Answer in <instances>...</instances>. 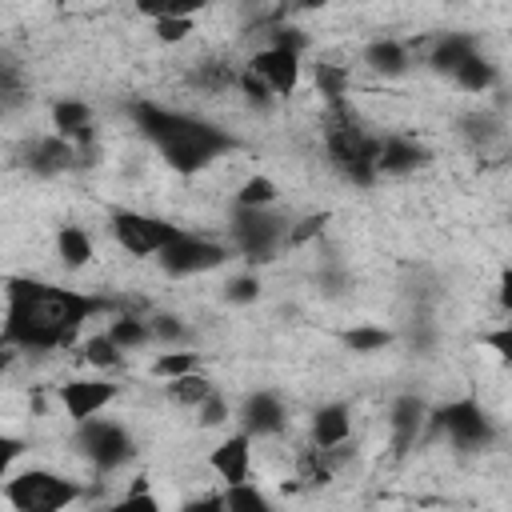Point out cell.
<instances>
[{"label":"cell","instance_id":"1","mask_svg":"<svg viewBox=\"0 0 512 512\" xmlns=\"http://www.w3.org/2000/svg\"><path fill=\"white\" fill-rule=\"evenodd\" d=\"M108 304L100 296L56 288L44 280H8V308H4V344L20 352H56L68 348L80 328L100 316Z\"/></svg>","mask_w":512,"mask_h":512},{"label":"cell","instance_id":"2","mask_svg":"<svg viewBox=\"0 0 512 512\" xmlns=\"http://www.w3.org/2000/svg\"><path fill=\"white\" fill-rule=\"evenodd\" d=\"M136 128L156 144L160 160L180 172V176H192L200 168H208L212 160H220L232 140L228 132L188 116V112H176V108H160V104H136Z\"/></svg>","mask_w":512,"mask_h":512},{"label":"cell","instance_id":"3","mask_svg":"<svg viewBox=\"0 0 512 512\" xmlns=\"http://www.w3.org/2000/svg\"><path fill=\"white\" fill-rule=\"evenodd\" d=\"M84 496L80 480L60 476L52 468H24L8 472L4 480V500L12 512H64Z\"/></svg>","mask_w":512,"mask_h":512},{"label":"cell","instance_id":"4","mask_svg":"<svg viewBox=\"0 0 512 512\" xmlns=\"http://www.w3.org/2000/svg\"><path fill=\"white\" fill-rule=\"evenodd\" d=\"M176 236H184L180 224H168L160 216L136 212V208H120L112 212V240L120 244V252H128L132 260H148L160 256Z\"/></svg>","mask_w":512,"mask_h":512},{"label":"cell","instance_id":"5","mask_svg":"<svg viewBox=\"0 0 512 512\" xmlns=\"http://www.w3.org/2000/svg\"><path fill=\"white\" fill-rule=\"evenodd\" d=\"M288 220H280L272 208H236L232 216V244L244 252V260H272L276 248H284L288 240Z\"/></svg>","mask_w":512,"mask_h":512},{"label":"cell","instance_id":"6","mask_svg":"<svg viewBox=\"0 0 512 512\" xmlns=\"http://www.w3.org/2000/svg\"><path fill=\"white\" fill-rule=\"evenodd\" d=\"M156 260L168 276H204V272H216L220 264H228L232 248L224 240H208V236L184 228V236H176Z\"/></svg>","mask_w":512,"mask_h":512},{"label":"cell","instance_id":"7","mask_svg":"<svg viewBox=\"0 0 512 512\" xmlns=\"http://www.w3.org/2000/svg\"><path fill=\"white\" fill-rule=\"evenodd\" d=\"M432 428L436 432H444L456 448H464V452H476V448H488L492 444V424H488V416H484V408L472 400V396H464V400H452V404H444V408H436L432 412Z\"/></svg>","mask_w":512,"mask_h":512},{"label":"cell","instance_id":"8","mask_svg":"<svg viewBox=\"0 0 512 512\" xmlns=\"http://www.w3.org/2000/svg\"><path fill=\"white\" fill-rule=\"evenodd\" d=\"M120 396V384L108 380V376H76V380H64L56 388V400L64 408V416L80 428L88 420H96L112 400Z\"/></svg>","mask_w":512,"mask_h":512},{"label":"cell","instance_id":"9","mask_svg":"<svg viewBox=\"0 0 512 512\" xmlns=\"http://www.w3.org/2000/svg\"><path fill=\"white\" fill-rule=\"evenodd\" d=\"M76 444H80V452H84L100 472H116V468H124V464L132 460V436H128L120 424L100 420V416L76 428Z\"/></svg>","mask_w":512,"mask_h":512},{"label":"cell","instance_id":"10","mask_svg":"<svg viewBox=\"0 0 512 512\" xmlns=\"http://www.w3.org/2000/svg\"><path fill=\"white\" fill-rule=\"evenodd\" d=\"M208 468L216 472V480H220L224 488L252 484V436H248V432L224 436V440L208 452Z\"/></svg>","mask_w":512,"mask_h":512},{"label":"cell","instance_id":"11","mask_svg":"<svg viewBox=\"0 0 512 512\" xmlns=\"http://www.w3.org/2000/svg\"><path fill=\"white\" fill-rule=\"evenodd\" d=\"M248 72H256L272 96H292L296 84H300V52H288V48H272L264 44L260 52H252L248 60Z\"/></svg>","mask_w":512,"mask_h":512},{"label":"cell","instance_id":"12","mask_svg":"<svg viewBox=\"0 0 512 512\" xmlns=\"http://www.w3.org/2000/svg\"><path fill=\"white\" fill-rule=\"evenodd\" d=\"M52 132L64 136L68 144H76V152L84 156L96 140V124H92V108L84 100H56L52 104Z\"/></svg>","mask_w":512,"mask_h":512},{"label":"cell","instance_id":"13","mask_svg":"<svg viewBox=\"0 0 512 512\" xmlns=\"http://www.w3.org/2000/svg\"><path fill=\"white\" fill-rule=\"evenodd\" d=\"M240 424H244L240 432L248 436H280L288 428V412L276 392H252L240 408Z\"/></svg>","mask_w":512,"mask_h":512},{"label":"cell","instance_id":"14","mask_svg":"<svg viewBox=\"0 0 512 512\" xmlns=\"http://www.w3.org/2000/svg\"><path fill=\"white\" fill-rule=\"evenodd\" d=\"M76 160H80L76 144H68V140L56 136V132H48V136H40V140L28 144V168H32L36 176H60V172H68Z\"/></svg>","mask_w":512,"mask_h":512},{"label":"cell","instance_id":"15","mask_svg":"<svg viewBox=\"0 0 512 512\" xmlns=\"http://www.w3.org/2000/svg\"><path fill=\"white\" fill-rule=\"evenodd\" d=\"M352 440V408L324 404L312 416V448H344Z\"/></svg>","mask_w":512,"mask_h":512},{"label":"cell","instance_id":"16","mask_svg":"<svg viewBox=\"0 0 512 512\" xmlns=\"http://www.w3.org/2000/svg\"><path fill=\"white\" fill-rule=\"evenodd\" d=\"M424 160L428 152L412 136H380V176H408Z\"/></svg>","mask_w":512,"mask_h":512},{"label":"cell","instance_id":"17","mask_svg":"<svg viewBox=\"0 0 512 512\" xmlns=\"http://www.w3.org/2000/svg\"><path fill=\"white\" fill-rule=\"evenodd\" d=\"M424 420H428V408H424L416 396H400V400L392 404V412H388V432H392V444L404 452V448H408V444L420 436Z\"/></svg>","mask_w":512,"mask_h":512},{"label":"cell","instance_id":"18","mask_svg":"<svg viewBox=\"0 0 512 512\" xmlns=\"http://www.w3.org/2000/svg\"><path fill=\"white\" fill-rule=\"evenodd\" d=\"M476 52H480V48H476V40H472V36L448 32V36H440V40L432 44L428 64H432L436 72H444V76H456V72H460V64H464L468 56H476Z\"/></svg>","mask_w":512,"mask_h":512},{"label":"cell","instance_id":"19","mask_svg":"<svg viewBox=\"0 0 512 512\" xmlns=\"http://www.w3.org/2000/svg\"><path fill=\"white\" fill-rule=\"evenodd\" d=\"M56 256H60V264H64V268L80 272V268H88V264H92L96 244H92V236H88L84 228L64 224V228L56 232Z\"/></svg>","mask_w":512,"mask_h":512},{"label":"cell","instance_id":"20","mask_svg":"<svg viewBox=\"0 0 512 512\" xmlns=\"http://www.w3.org/2000/svg\"><path fill=\"white\" fill-rule=\"evenodd\" d=\"M364 64H368L376 76H400V72L408 68V48H404L400 40L380 36V40L364 44Z\"/></svg>","mask_w":512,"mask_h":512},{"label":"cell","instance_id":"21","mask_svg":"<svg viewBox=\"0 0 512 512\" xmlns=\"http://www.w3.org/2000/svg\"><path fill=\"white\" fill-rule=\"evenodd\" d=\"M496 80H500V72H496V64L488 60V56H468L464 64H460V72L452 76V84L460 88V92H472V96H480V92H488V88H496Z\"/></svg>","mask_w":512,"mask_h":512},{"label":"cell","instance_id":"22","mask_svg":"<svg viewBox=\"0 0 512 512\" xmlns=\"http://www.w3.org/2000/svg\"><path fill=\"white\" fill-rule=\"evenodd\" d=\"M148 372H152L156 380L172 384V380H180V376L200 372V352H192V348H164V352L148 364Z\"/></svg>","mask_w":512,"mask_h":512},{"label":"cell","instance_id":"23","mask_svg":"<svg viewBox=\"0 0 512 512\" xmlns=\"http://www.w3.org/2000/svg\"><path fill=\"white\" fill-rule=\"evenodd\" d=\"M276 200H280V184L264 172L244 176L240 188H236V208H272Z\"/></svg>","mask_w":512,"mask_h":512},{"label":"cell","instance_id":"24","mask_svg":"<svg viewBox=\"0 0 512 512\" xmlns=\"http://www.w3.org/2000/svg\"><path fill=\"white\" fill-rule=\"evenodd\" d=\"M108 340H112L120 352H136V348L152 344V324L124 312V316H116V320L108 324Z\"/></svg>","mask_w":512,"mask_h":512},{"label":"cell","instance_id":"25","mask_svg":"<svg viewBox=\"0 0 512 512\" xmlns=\"http://www.w3.org/2000/svg\"><path fill=\"white\" fill-rule=\"evenodd\" d=\"M164 392H168V400L180 404V408H200V404L216 392V384H212L204 372H192V376H180V380L164 384Z\"/></svg>","mask_w":512,"mask_h":512},{"label":"cell","instance_id":"26","mask_svg":"<svg viewBox=\"0 0 512 512\" xmlns=\"http://www.w3.org/2000/svg\"><path fill=\"white\" fill-rule=\"evenodd\" d=\"M348 84H352L348 68H340V64H316V92L328 100V108L344 104V96H348Z\"/></svg>","mask_w":512,"mask_h":512},{"label":"cell","instance_id":"27","mask_svg":"<svg viewBox=\"0 0 512 512\" xmlns=\"http://www.w3.org/2000/svg\"><path fill=\"white\" fill-rule=\"evenodd\" d=\"M152 32H156L160 44H180V40H188V36L196 32V16H192L188 4H184L180 12H168V16L152 20Z\"/></svg>","mask_w":512,"mask_h":512},{"label":"cell","instance_id":"28","mask_svg":"<svg viewBox=\"0 0 512 512\" xmlns=\"http://www.w3.org/2000/svg\"><path fill=\"white\" fill-rule=\"evenodd\" d=\"M84 360L96 368V372H112V368H120V360H124V352L108 340V332H96V336H88L84 344Z\"/></svg>","mask_w":512,"mask_h":512},{"label":"cell","instance_id":"29","mask_svg":"<svg viewBox=\"0 0 512 512\" xmlns=\"http://www.w3.org/2000/svg\"><path fill=\"white\" fill-rule=\"evenodd\" d=\"M224 508H228V512H276V508H272V500H268L256 484L224 488Z\"/></svg>","mask_w":512,"mask_h":512},{"label":"cell","instance_id":"30","mask_svg":"<svg viewBox=\"0 0 512 512\" xmlns=\"http://www.w3.org/2000/svg\"><path fill=\"white\" fill-rule=\"evenodd\" d=\"M388 344H392V332L376 328V324H356L344 332V348H352V352H384Z\"/></svg>","mask_w":512,"mask_h":512},{"label":"cell","instance_id":"31","mask_svg":"<svg viewBox=\"0 0 512 512\" xmlns=\"http://www.w3.org/2000/svg\"><path fill=\"white\" fill-rule=\"evenodd\" d=\"M104 512H164V508H160V500L148 492V480H144V476H136V484H132L120 500H112Z\"/></svg>","mask_w":512,"mask_h":512},{"label":"cell","instance_id":"32","mask_svg":"<svg viewBox=\"0 0 512 512\" xmlns=\"http://www.w3.org/2000/svg\"><path fill=\"white\" fill-rule=\"evenodd\" d=\"M256 296H260V276L256 272H240V276H232L224 284V300L228 304H252Z\"/></svg>","mask_w":512,"mask_h":512},{"label":"cell","instance_id":"33","mask_svg":"<svg viewBox=\"0 0 512 512\" xmlns=\"http://www.w3.org/2000/svg\"><path fill=\"white\" fill-rule=\"evenodd\" d=\"M324 224H328V212H312V216H304L300 224H292V228H288L284 248H300V244H308L312 236H320V232H324Z\"/></svg>","mask_w":512,"mask_h":512},{"label":"cell","instance_id":"34","mask_svg":"<svg viewBox=\"0 0 512 512\" xmlns=\"http://www.w3.org/2000/svg\"><path fill=\"white\" fill-rule=\"evenodd\" d=\"M196 412H200V424H204V428H220V424L232 416V408H228V400H224L220 392H212Z\"/></svg>","mask_w":512,"mask_h":512},{"label":"cell","instance_id":"35","mask_svg":"<svg viewBox=\"0 0 512 512\" xmlns=\"http://www.w3.org/2000/svg\"><path fill=\"white\" fill-rule=\"evenodd\" d=\"M480 344H484L488 352H496L504 364H512V320H508L504 328H492V332H484V336H480Z\"/></svg>","mask_w":512,"mask_h":512},{"label":"cell","instance_id":"36","mask_svg":"<svg viewBox=\"0 0 512 512\" xmlns=\"http://www.w3.org/2000/svg\"><path fill=\"white\" fill-rule=\"evenodd\" d=\"M152 344H176L184 336V324L176 316H152Z\"/></svg>","mask_w":512,"mask_h":512},{"label":"cell","instance_id":"37","mask_svg":"<svg viewBox=\"0 0 512 512\" xmlns=\"http://www.w3.org/2000/svg\"><path fill=\"white\" fill-rule=\"evenodd\" d=\"M180 512H228V508H224V492H220V496H200V500H188Z\"/></svg>","mask_w":512,"mask_h":512},{"label":"cell","instance_id":"38","mask_svg":"<svg viewBox=\"0 0 512 512\" xmlns=\"http://www.w3.org/2000/svg\"><path fill=\"white\" fill-rule=\"evenodd\" d=\"M496 300H500V308L512 316V268H500V280H496Z\"/></svg>","mask_w":512,"mask_h":512}]
</instances>
